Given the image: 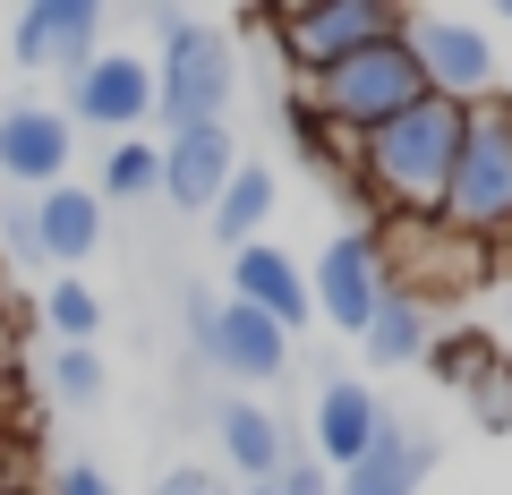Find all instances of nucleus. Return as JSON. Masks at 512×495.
I'll use <instances>...</instances> for the list:
<instances>
[{"mask_svg": "<svg viewBox=\"0 0 512 495\" xmlns=\"http://www.w3.org/2000/svg\"><path fill=\"white\" fill-rule=\"evenodd\" d=\"M94 43H103V0H26L18 26H9V52L18 69H86Z\"/></svg>", "mask_w": 512, "mask_h": 495, "instance_id": "obj_11", "label": "nucleus"}, {"mask_svg": "<svg viewBox=\"0 0 512 495\" xmlns=\"http://www.w3.org/2000/svg\"><path fill=\"white\" fill-rule=\"evenodd\" d=\"M163 26V60H154V120L171 129H214L239 94V60H231V35L205 18H154Z\"/></svg>", "mask_w": 512, "mask_h": 495, "instance_id": "obj_3", "label": "nucleus"}, {"mask_svg": "<svg viewBox=\"0 0 512 495\" xmlns=\"http://www.w3.org/2000/svg\"><path fill=\"white\" fill-rule=\"evenodd\" d=\"M427 470H436V436H427V427H410V419H384L376 444H367V453L333 478V495H419Z\"/></svg>", "mask_w": 512, "mask_h": 495, "instance_id": "obj_14", "label": "nucleus"}, {"mask_svg": "<svg viewBox=\"0 0 512 495\" xmlns=\"http://www.w3.org/2000/svg\"><path fill=\"white\" fill-rule=\"evenodd\" d=\"M0 231H9V248H18L26 265H43V231H35V197H9V205H0Z\"/></svg>", "mask_w": 512, "mask_h": 495, "instance_id": "obj_24", "label": "nucleus"}, {"mask_svg": "<svg viewBox=\"0 0 512 495\" xmlns=\"http://www.w3.org/2000/svg\"><path fill=\"white\" fill-rule=\"evenodd\" d=\"M231 171H239L231 120H214V129H171L163 137V197L188 205V214H214V197L231 188Z\"/></svg>", "mask_w": 512, "mask_h": 495, "instance_id": "obj_12", "label": "nucleus"}, {"mask_svg": "<svg viewBox=\"0 0 512 495\" xmlns=\"http://www.w3.org/2000/svg\"><path fill=\"white\" fill-rule=\"evenodd\" d=\"M308 299H316V316L342 325V333H367V325H376V308L393 299V274H384L376 231H333L325 257H316V274H308Z\"/></svg>", "mask_w": 512, "mask_h": 495, "instance_id": "obj_8", "label": "nucleus"}, {"mask_svg": "<svg viewBox=\"0 0 512 495\" xmlns=\"http://www.w3.org/2000/svg\"><path fill=\"white\" fill-rule=\"evenodd\" d=\"M274 495H333V478H325V461H316V453H291V461H282V478H274Z\"/></svg>", "mask_w": 512, "mask_h": 495, "instance_id": "obj_26", "label": "nucleus"}, {"mask_svg": "<svg viewBox=\"0 0 512 495\" xmlns=\"http://www.w3.org/2000/svg\"><path fill=\"white\" fill-rule=\"evenodd\" d=\"M427 342H436V308H427V299H410V291H393V299L376 308V325L359 333V350H367L376 367H419Z\"/></svg>", "mask_w": 512, "mask_h": 495, "instance_id": "obj_18", "label": "nucleus"}, {"mask_svg": "<svg viewBox=\"0 0 512 495\" xmlns=\"http://www.w3.org/2000/svg\"><path fill=\"white\" fill-rule=\"evenodd\" d=\"M384 419H393V410L376 402L367 376H325V385H316V461H325V470H350V461L376 444Z\"/></svg>", "mask_w": 512, "mask_h": 495, "instance_id": "obj_15", "label": "nucleus"}, {"mask_svg": "<svg viewBox=\"0 0 512 495\" xmlns=\"http://www.w3.org/2000/svg\"><path fill=\"white\" fill-rule=\"evenodd\" d=\"M402 52L419 60L427 94L478 111V103H504V60H495V35L453 9H402Z\"/></svg>", "mask_w": 512, "mask_h": 495, "instance_id": "obj_5", "label": "nucleus"}, {"mask_svg": "<svg viewBox=\"0 0 512 495\" xmlns=\"http://www.w3.org/2000/svg\"><path fill=\"white\" fill-rule=\"evenodd\" d=\"M274 35L299 77H325L350 52H376V43L402 35V0H291L274 18Z\"/></svg>", "mask_w": 512, "mask_h": 495, "instance_id": "obj_6", "label": "nucleus"}, {"mask_svg": "<svg viewBox=\"0 0 512 495\" xmlns=\"http://www.w3.org/2000/svg\"><path fill=\"white\" fill-rule=\"evenodd\" d=\"M504 129H512V94H504Z\"/></svg>", "mask_w": 512, "mask_h": 495, "instance_id": "obj_31", "label": "nucleus"}, {"mask_svg": "<svg viewBox=\"0 0 512 495\" xmlns=\"http://www.w3.org/2000/svg\"><path fill=\"white\" fill-rule=\"evenodd\" d=\"M69 154H77V129L60 103H0V180L43 197V188L69 180Z\"/></svg>", "mask_w": 512, "mask_h": 495, "instance_id": "obj_10", "label": "nucleus"}, {"mask_svg": "<svg viewBox=\"0 0 512 495\" xmlns=\"http://www.w3.org/2000/svg\"><path fill=\"white\" fill-rule=\"evenodd\" d=\"M188 325H197V359L214 376H231L239 393L248 385H274L282 367H291V333L274 316L239 308V299H188Z\"/></svg>", "mask_w": 512, "mask_h": 495, "instance_id": "obj_7", "label": "nucleus"}, {"mask_svg": "<svg viewBox=\"0 0 512 495\" xmlns=\"http://www.w3.org/2000/svg\"><path fill=\"white\" fill-rule=\"evenodd\" d=\"M239 495H274V487H239Z\"/></svg>", "mask_w": 512, "mask_h": 495, "instance_id": "obj_30", "label": "nucleus"}, {"mask_svg": "<svg viewBox=\"0 0 512 495\" xmlns=\"http://www.w3.org/2000/svg\"><path fill=\"white\" fill-rule=\"evenodd\" d=\"M154 495H222V487H214V478H205V470H171V478H163V487H154Z\"/></svg>", "mask_w": 512, "mask_h": 495, "instance_id": "obj_29", "label": "nucleus"}, {"mask_svg": "<svg viewBox=\"0 0 512 495\" xmlns=\"http://www.w3.org/2000/svg\"><path fill=\"white\" fill-rule=\"evenodd\" d=\"M103 385H111V376H103V359H94V350H69V342L52 350V393H60V402L86 410V402H103Z\"/></svg>", "mask_w": 512, "mask_h": 495, "instance_id": "obj_23", "label": "nucleus"}, {"mask_svg": "<svg viewBox=\"0 0 512 495\" xmlns=\"http://www.w3.org/2000/svg\"><path fill=\"white\" fill-rule=\"evenodd\" d=\"M52 495H111V478L94 470V461H69V470L52 478Z\"/></svg>", "mask_w": 512, "mask_h": 495, "instance_id": "obj_27", "label": "nucleus"}, {"mask_svg": "<svg viewBox=\"0 0 512 495\" xmlns=\"http://www.w3.org/2000/svg\"><path fill=\"white\" fill-rule=\"evenodd\" d=\"M43 325H52L69 350H94V333H103V299H94L86 282H69V274H60L52 291H43Z\"/></svg>", "mask_w": 512, "mask_h": 495, "instance_id": "obj_21", "label": "nucleus"}, {"mask_svg": "<svg viewBox=\"0 0 512 495\" xmlns=\"http://www.w3.org/2000/svg\"><path fill=\"white\" fill-rule=\"evenodd\" d=\"M504 18H512V0H504Z\"/></svg>", "mask_w": 512, "mask_h": 495, "instance_id": "obj_32", "label": "nucleus"}, {"mask_svg": "<svg viewBox=\"0 0 512 495\" xmlns=\"http://www.w3.org/2000/svg\"><path fill=\"white\" fill-rule=\"evenodd\" d=\"M265 214H274V171H265V163H239V171H231V188L214 197V214H205V222H214L222 248H248Z\"/></svg>", "mask_w": 512, "mask_h": 495, "instance_id": "obj_19", "label": "nucleus"}, {"mask_svg": "<svg viewBox=\"0 0 512 495\" xmlns=\"http://www.w3.org/2000/svg\"><path fill=\"white\" fill-rule=\"evenodd\" d=\"M35 231H43V257H52V265H86L94 248H103V197L77 188V180L43 188V197H35Z\"/></svg>", "mask_w": 512, "mask_h": 495, "instance_id": "obj_17", "label": "nucleus"}, {"mask_svg": "<svg viewBox=\"0 0 512 495\" xmlns=\"http://www.w3.org/2000/svg\"><path fill=\"white\" fill-rule=\"evenodd\" d=\"M419 367H427V376H436V385H461V393H470V385H478V376H487L495 359H487V342H478V333H436Z\"/></svg>", "mask_w": 512, "mask_h": 495, "instance_id": "obj_22", "label": "nucleus"}, {"mask_svg": "<svg viewBox=\"0 0 512 495\" xmlns=\"http://www.w3.org/2000/svg\"><path fill=\"white\" fill-rule=\"evenodd\" d=\"M299 103L325 120L333 137H376L384 120H402L410 103H427V77H419V60L402 52V35L393 43H376V52H350L342 69H325V77H308V94Z\"/></svg>", "mask_w": 512, "mask_h": 495, "instance_id": "obj_2", "label": "nucleus"}, {"mask_svg": "<svg viewBox=\"0 0 512 495\" xmlns=\"http://www.w3.org/2000/svg\"><path fill=\"white\" fill-rule=\"evenodd\" d=\"M470 402H478V419H487V427H512V376H504V367H487V376L470 385Z\"/></svg>", "mask_w": 512, "mask_h": 495, "instance_id": "obj_25", "label": "nucleus"}, {"mask_svg": "<svg viewBox=\"0 0 512 495\" xmlns=\"http://www.w3.org/2000/svg\"><path fill=\"white\" fill-rule=\"evenodd\" d=\"M214 436H222V461L239 470V487H274L282 461H291L282 419L265 402H248V393H222V402H214Z\"/></svg>", "mask_w": 512, "mask_h": 495, "instance_id": "obj_16", "label": "nucleus"}, {"mask_svg": "<svg viewBox=\"0 0 512 495\" xmlns=\"http://www.w3.org/2000/svg\"><path fill=\"white\" fill-rule=\"evenodd\" d=\"M103 205H146L163 197V146H146V137H120V146L103 154V188H94Z\"/></svg>", "mask_w": 512, "mask_h": 495, "instance_id": "obj_20", "label": "nucleus"}, {"mask_svg": "<svg viewBox=\"0 0 512 495\" xmlns=\"http://www.w3.org/2000/svg\"><path fill=\"white\" fill-rule=\"evenodd\" d=\"M461 129H470V111L444 103V94L410 103L402 120H384L376 137H359V163H350L359 171V197L393 222H436L444 180L461 163Z\"/></svg>", "mask_w": 512, "mask_h": 495, "instance_id": "obj_1", "label": "nucleus"}, {"mask_svg": "<svg viewBox=\"0 0 512 495\" xmlns=\"http://www.w3.org/2000/svg\"><path fill=\"white\" fill-rule=\"evenodd\" d=\"M444 231L461 239H504L512 231V129H504V103H478L470 129H461V163L444 180V205H436Z\"/></svg>", "mask_w": 512, "mask_h": 495, "instance_id": "obj_4", "label": "nucleus"}, {"mask_svg": "<svg viewBox=\"0 0 512 495\" xmlns=\"http://www.w3.org/2000/svg\"><path fill=\"white\" fill-rule=\"evenodd\" d=\"M69 129H137V120H154V60L137 52H94L86 69H69Z\"/></svg>", "mask_w": 512, "mask_h": 495, "instance_id": "obj_9", "label": "nucleus"}, {"mask_svg": "<svg viewBox=\"0 0 512 495\" xmlns=\"http://www.w3.org/2000/svg\"><path fill=\"white\" fill-rule=\"evenodd\" d=\"M18 367H26V342L9 325V308H0V385H18Z\"/></svg>", "mask_w": 512, "mask_h": 495, "instance_id": "obj_28", "label": "nucleus"}, {"mask_svg": "<svg viewBox=\"0 0 512 495\" xmlns=\"http://www.w3.org/2000/svg\"><path fill=\"white\" fill-rule=\"evenodd\" d=\"M231 299H239V308H256V316H274L282 333H299V325L316 316L299 257H282L274 239H248V248H231Z\"/></svg>", "mask_w": 512, "mask_h": 495, "instance_id": "obj_13", "label": "nucleus"}]
</instances>
